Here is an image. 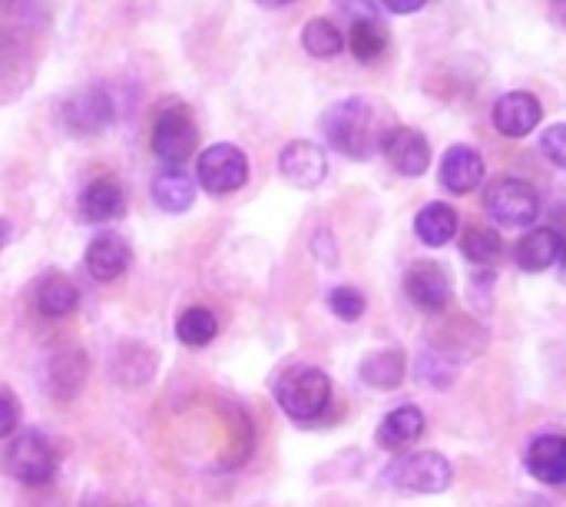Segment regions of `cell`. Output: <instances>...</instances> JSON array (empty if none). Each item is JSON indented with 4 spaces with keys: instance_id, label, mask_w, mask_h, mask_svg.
<instances>
[{
    "instance_id": "6da1fadb",
    "label": "cell",
    "mask_w": 566,
    "mask_h": 507,
    "mask_svg": "<svg viewBox=\"0 0 566 507\" xmlns=\"http://www.w3.org/2000/svg\"><path fill=\"white\" fill-rule=\"evenodd\" d=\"M391 130L395 126H388L385 110L368 96L338 100L322 113V133H325L328 146L348 159H368V156L381 153Z\"/></svg>"
},
{
    "instance_id": "7a4b0ae2",
    "label": "cell",
    "mask_w": 566,
    "mask_h": 507,
    "mask_svg": "<svg viewBox=\"0 0 566 507\" xmlns=\"http://www.w3.org/2000/svg\"><path fill=\"white\" fill-rule=\"evenodd\" d=\"M279 408L295 422H315L332 405V379L315 365H292L275 382Z\"/></svg>"
},
{
    "instance_id": "3957f363",
    "label": "cell",
    "mask_w": 566,
    "mask_h": 507,
    "mask_svg": "<svg viewBox=\"0 0 566 507\" xmlns=\"http://www.w3.org/2000/svg\"><path fill=\"white\" fill-rule=\"evenodd\" d=\"M199 146V126L186 103L169 100L159 106L153 123V149L166 166H186V159Z\"/></svg>"
},
{
    "instance_id": "277c9868",
    "label": "cell",
    "mask_w": 566,
    "mask_h": 507,
    "mask_svg": "<svg viewBox=\"0 0 566 507\" xmlns=\"http://www.w3.org/2000/svg\"><path fill=\"white\" fill-rule=\"evenodd\" d=\"M3 468L13 482L27 485V488H43L53 482V472H56V452L50 445V438L43 432H20L7 452H3Z\"/></svg>"
},
{
    "instance_id": "5b68a950",
    "label": "cell",
    "mask_w": 566,
    "mask_h": 507,
    "mask_svg": "<svg viewBox=\"0 0 566 507\" xmlns=\"http://www.w3.org/2000/svg\"><path fill=\"white\" fill-rule=\"evenodd\" d=\"M388 482L408 495H441L451 488V462L438 452H411L388 465Z\"/></svg>"
},
{
    "instance_id": "8992f818",
    "label": "cell",
    "mask_w": 566,
    "mask_h": 507,
    "mask_svg": "<svg viewBox=\"0 0 566 507\" xmlns=\"http://www.w3.org/2000/svg\"><path fill=\"white\" fill-rule=\"evenodd\" d=\"M249 179V156L235 143H212L199 153L196 163V183L209 196H229L242 189Z\"/></svg>"
},
{
    "instance_id": "52a82bcc",
    "label": "cell",
    "mask_w": 566,
    "mask_h": 507,
    "mask_svg": "<svg viewBox=\"0 0 566 507\" xmlns=\"http://www.w3.org/2000/svg\"><path fill=\"white\" fill-rule=\"evenodd\" d=\"M484 209L491 213L494 223L507 226V229H521L531 226L541 216V196L534 186H527L524 179L514 176H501L488 186L484 193Z\"/></svg>"
},
{
    "instance_id": "ba28073f",
    "label": "cell",
    "mask_w": 566,
    "mask_h": 507,
    "mask_svg": "<svg viewBox=\"0 0 566 507\" xmlns=\"http://www.w3.org/2000/svg\"><path fill=\"white\" fill-rule=\"evenodd\" d=\"M113 120H116V110L103 86H83L63 103V123L76 136H96L106 126H113Z\"/></svg>"
},
{
    "instance_id": "9c48e42d",
    "label": "cell",
    "mask_w": 566,
    "mask_h": 507,
    "mask_svg": "<svg viewBox=\"0 0 566 507\" xmlns=\"http://www.w3.org/2000/svg\"><path fill=\"white\" fill-rule=\"evenodd\" d=\"M405 292L421 312H444L451 306V276L438 262H415L405 272Z\"/></svg>"
},
{
    "instance_id": "30bf717a",
    "label": "cell",
    "mask_w": 566,
    "mask_h": 507,
    "mask_svg": "<svg viewBox=\"0 0 566 507\" xmlns=\"http://www.w3.org/2000/svg\"><path fill=\"white\" fill-rule=\"evenodd\" d=\"M279 173L302 189H315L322 186V179L328 176V156L322 146L308 143V139H295L279 153Z\"/></svg>"
},
{
    "instance_id": "8fae6325",
    "label": "cell",
    "mask_w": 566,
    "mask_h": 507,
    "mask_svg": "<svg viewBox=\"0 0 566 507\" xmlns=\"http://www.w3.org/2000/svg\"><path fill=\"white\" fill-rule=\"evenodd\" d=\"M381 153L391 163V169L401 176H424L431 166V146L424 139V133H418L411 126H395L388 133Z\"/></svg>"
},
{
    "instance_id": "7c38bea8",
    "label": "cell",
    "mask_w": 566,
    "mask_h": 507,
    "mask_svg": "<svg viewBox=\"0 0 566 507\" xmlns=\"http://www.w3.org/2000/svg\"><path fill=\"white\" fill-rule=\"evenodd\" d=\"M541 116H544V106L534 93L527 90H514V93H504L497 103H494V126L511 136V139H521L527 133H534V126H541Z\"/></svg>"
},
{
    "instance_id": "4fadbf2b",
    "label": "cell",
    "mask_w": 566,
    "mask_h": 507,
    "mask_svg": "<svg viewBox=\"0 0 566 507\" xmlns=\"http://www.w3.org/2000/svg\"><path fill=\"white\" fill-rule=\"evenodd\" d=\"M126 209V196H123V186L113 179V176H96L83 186L80 199H76V213L83 223H113L119 219Z\"/></svg>"
},
{
    "instance_id": "5bb4252c",
    "label": "cell",
    "mask_w": 566,
    "mask_h": 507,
    "mask_svg": "<svg viewBox=\"0 0 566 507\" xmlns=\"http://www.w3.org/2000/svg\"><path fill=\"white\" fill-rule=\"evenodd\" d=\"M129 259H133V249L119 232H99L86 246L83 266L96 282H113L129 269Z\"/></svg>"
},
{
    "instance_id": "9a60e30c",
    "label": "cell",
    "mask_w": 566,
    "mask_h": 507,
    "mask_svg": "<svg viewBox=\"0 0 566 507\" xmlns=\"http://www.w3.org/2000/svg\"><path fill=\"white\" fill-rule=\"evenodd\" d=\"M441 183L448 193L464 196L484 183V159L474 146H451L441 159Z\"/></svg>"
},
{
    "instance_id": "2e32d148",
    "label": "cell",
    "mask_w": 566,
    "mask_h": 507,
    "mask_svg": "<svg viewBox=\"0 0 566 507\" xmlns=\"http://www.w3.org/2000/svg\"><path fill=\"white\" fill-rule=\"evenodd\" d=\"M564 246L566 242L560 239L557 229L541 226V229H531V232H524V236L517 239L514 259H517V266H521L524 272H544V269H551V266L560 262Z\"/></svg>"
},
{
    "instance_id": "e0dca14e",
    "label": "cell",
    "mask_w": 566,
    "mask_h": 507,
    "mask_svg": "<svg viewBox=\"0 0 566 507\" xmlns=\"http://www.w3.org/2000/svg\"><path fill=\"white\" fill-rule=\"evenodd\" d=\"M527 472L544 485H566V438L564 435H537L527 445Z\"/></svg>"
},
{
    "instance_id": "ac0fdd59",
    "label": "cell",
    "mask_w": 566,
    "mask_h": 507,
    "mask_svg": "<svg viewBox=\"0 0 566 507\" xmlns=\"http://www.w3.org/2000/svg\"><path fill=\"white\" fill-rule=\"evenodd\" d=\"M76 302H80V292H76V286H73V279L70 276H63V272H43L36 282H33V306H36V312L40 315H46V319H63V315H70L73 309H76Z\"/></svg>"
},
{
    "instance_id": "d6986e66",
    "label": "cell",
    "mask_w": 566,
    "mask_h": 507,
    "mask_svg": "<svg viewBox=\"0 0 566 507\" xmlns=\"http://www.w3.org/2000/svg\"><path fill=\"white\" fill-rule=\"evenodd\" d=\"M153 203L163 213H186L196 206V179L186 166H166L153 179Z\"/></svg>"
},
{
    "instance_id": "ffe728a7",
    "label": "cell",
    "mask_w": 566,
    "mask_h": 507,
    "mask_svg": "<svg viewBox=\"0 0 566 507\" xmlns=\"http://www.w3.org/2000/svg\"><path fill=\"white\" fill-rule=\"evenodd\" d=\"M421 435H424V412L418 405H401L385 415V422L375 432V442L385 452H401V448L415 445Z\"/></svg>"
},
{
    "instance_id": "44dd1931",
    "label": "cell",
    "mask_w": 566,
    "mask_h": 507,
    "mask_svg": "<svg viewBox=\"0 0 566 507\" xmlns=\"http://www.w3.org/2000/svg\"><path fill=\"white\" fill-rule=\"evenodd\" d=\"M83 379H86V355L80 349H63L46 365V385H50V395L56 399L76 395Z\"/></svg>"
},
{
    "instance_id": "7402d4cb",
    "label": "cell",
    "mask_w": 566,
    "mask_h": 507,
    "mask_svg": "<svg viewBox=\"0 0 566 507\" xmlns=\"http://www.w3.org/2000/svg\"><path fill=\"white\" fill-rule=\"evenodd\" d=\"M408 362L398 349H378L361 362V382L378 389V392H391L405 382Z\"/></svg>"
},
{
    "instance_id": "603a6c76",
    "label": "cell",
    "mask_w": 566,
    "mask_h": 507,
    "mask_svg": "<svg viewBox=\"0 0 566 507\" xmlns=\"http://www.w3.org/2000/svg\"><path fill=\"white\" fill-rule=\"evenodd\" d=\"M415 232L424 246L441 249L458 236V213L448 203H431L418 213L415 219Z\"/></svg>"
},
{
    "instance_id": "cb8c5ba5",
    "label": "cell",
    "mask_w": 566,
    "mask_h": 507,
    "mask_svg": "<svg viewBox=\"0 0 566 507\" xmlns=\"http://www.w3.org/2000/svg\"><path fill=\"white\" fill-rule=\"evenodd\" d=\"M348 46H352V53H355L358 60H365V63H371V60H378V56L385 53L388 33H385V27L378 23L375 13H365V17H355V20H352Z\"/></svg>"
},
{
    "instance_id": "d4e9b609",
    "label": "cell",
    "mask_w": 566,
    "mask_h": 507,
    "mask_svg": "<svg viewBox=\"0 0 566 507\" xmlns=\"http://www.w3.org/2000/svg\"><path fill=\"white\" fill-rule=\"evenodd\" d=\"M216 335H219V322H216L212 309L192 306V309L179 312V319H176V339H179L182 345L202 349V345H209Z\"/></svg>"
},
{
    "instance_id": "484cf974",
    "label": "cell",
    "mask_w": 566,
    "mask_h": 507,
    "mask_svg": "<svg viewBox=\"0 0 566 507\" xmlns=\"http://www.w3.org/2000/svg\"><path fill=\"white\" fill-rule=\"evenodd\" d=\"M302 46H305L312 56L328 60V56H338V53H342L345 37H342V30H338L332 20L315 17V20H308V23H305V30H302Z\"/></svg>"
},
{
    "instance_id": "4316f807",
    "label": "cell",
    "mask_w": 566,
    "mask_h": 507,
    "mask_svg": "<svg viewBox=\"0 0 566 507\" xmlns=\"http://www.w3.org/2000/svg\"><path fill=\"white\" fill-rule=\"evenodd\" d=\"M461 252H464L474 266H491V262L504 252V239H501V232H494V229H488V226H471V229L464 232Z\"/></svg>"
},
{
    "instance_id": "83f0119b",
    "label": "cell",
    "mask_w": 566,
    "mask_h": 507,
    "mask_svg": "<svg viewBox=\"0 0 566 507\" xmlns=\"http://www.w3.org/2000/svg\"><path fill=\"white\" fill-rule=\"evenodd\" d=\"M328 309H332L335 319H342V322H358V319L365 315L368 302H365V296H361L358 289H352V286H335V289L328 292Z\"/></svg>"
},
{
    "instance_id": "f1b7e54d",
    "label": "cell",
    "mask_w": 566,
    "mask_h": 507,
    "mask_svg": "<svg viewBox=\"0 0 566 507\" xmlns=\"http://www.w3.org/2000/svg\"><path fill=\"white\" fill-rule=\"evenodd\" d=\"M541 153L554 163L566 169V123H554L544 130V139H541Z\"/></svg>"
},
{
    "instance_id": "f546056e",
    "label": "cell",
    "mask_w": 566,
    "mask_h": 507,
    "mask_svg": "<svg viewBox=\"0 0 566 507\" xmlns=\"http://www.w3.org/2000/svg\"><path fill=\"white\" fill-rule=\"evenodd\" d=\"M17 425H20V402L7 389H0V438H10Z\"/></svg>"
},
{
    "instance_id": "4dcf8cb0",
    "label": "cell",
    "mask_w": 566,
    "mask_h": 507,
    "mask_svg": "<svg viewBox=\"0 0 566 507\" xmlns=\"http://www.w3.org/2000/svg\"><path fill=\"white\" fill-rule=\"evenodd\" d=\"M391 13H415V10H421L428 0H381Z\"/></svg>"
},
{
    "instance_id": "1f68e13d",
    "label": "cell",
    "mask_w": 566,
    "mask_h": 507,
    "mask_svg": "<svg viewBox=\"0 0 566 507\" xmlns=\"http://www.w3.org/2000/svg\"><path fill=\"white\" fill-rule=\"evenodd\" d=\"M7 242H10V223H7V219H0V249H3Z\"/></svg>"
},
{
    "instance_id": "d6a6232c",
    "label": "cell",
    "mask_w": 566,
    "mask_h": 507,
    "mask_svg": "<svg viewBox=\"0 0 566 507\" xmlns=\"http://www.w3.org/2000/svg\"><path fill=\"white\" fill-rule=\"evenodd\" d=\"M255 3H262V7H285V3H292V0H255Z\"/></svg>"
},
{
    "instance_id": "836d02e7",
    "label": "cell",
    "mask_w": 566,
    "mask_h": 507,
    "mask_svg": "<svg viewBox=\"0 0 566 507\" xmlns=\"http://www.w3.org/2000/svg\"><path fill=\"white\" fill-rule=\"evenodd\" d=\"M560 279L566 282V246H564V256H560Z\"/></svg>"
}]
</instances>
